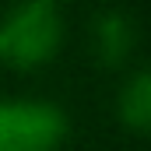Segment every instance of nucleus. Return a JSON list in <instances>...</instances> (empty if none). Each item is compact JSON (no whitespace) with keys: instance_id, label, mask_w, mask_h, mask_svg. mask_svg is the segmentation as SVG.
Segmentation results:
<instances>
[{"instance_id":"nucleus-1","label":"nucleus","mask_w":151,"mask_h":151,"mask_svg":"<svg viewBox=\"0 0 151 151\" xmlns=\"http://www.w3.org/2000/svg\"><path fill=\"white\" fill-rule=\"evenodd\" d=\"M63 42V14L53 0L14 4L0 18V63L11 70H35L56 56Z\"/></svg>"},{"instance_id":"nucleus-2","label":"nucleus","mask_w":151,"mask_h":151,"mask_svg":"<svg viewBox=\"0 0 151 151\" xmlns=\"http://www.w3.org/2000/svg\"><path fill=\"white\" fill-rule=\"evenodd\" d=\"M67 113L46 99H0V151H60Z\"/></svg>"},{"instance_id":"nucleus-3","label":"nucleus","mask_w":151,"mask_h":151,"mask_svg":"<svg viewBox=\"0 0 151 151\" xmlns=\"http://www.w3.org/2000/svg\"><path fill=\"white\" fill-rule=\"evenodd\" d=\"M134 46H137V25L127 11H116L106 7L99 14H91L88 21V49L95 56L99 67H123L130 56H134Z\"/></svg>"},{"instance_id":"nucleus-4","label":"nucleus","mask_w":151,"mask_h":151,"mask_svg":"<svg viewBox=\"0 0 151 151\" xmlns=\"http://www.w3.org/2000/svg\"><path fill=\"white\" fill-rule=\"evenodd\" d=\"M116 113L130 130L151 134V67L127 77V84L116 95Z\"/></svg>"}]
</instances>
